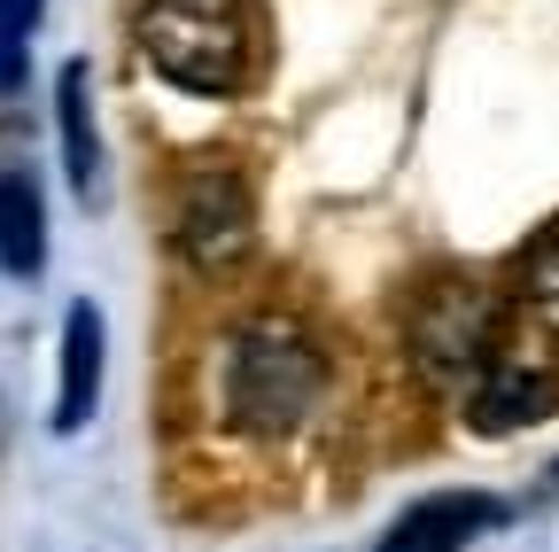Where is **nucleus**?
I'll return each mask as SVG.
<instances>
[{"label":"nucleus","instance_id":"nucleus-1","mask_svg":"<svg viewBox=\"0 0 559 552\" xmlns=\"http://www.w3.org/2000/svg\"><path fill=\"white\" fill-rule=\"evenodd\" d=\"M140 55L187 94H241L257 79L249 0H140Z\"/></svg>","mask_w":559,"mask_h":552},{"label":"nucleus","instance_id":"nucleus-2","mask_svg":"<svg viewBox=\"0 0 559 552\" xmlns=\"http://www.w3.org/2000/svg\"><path fill=\"white\" fill-rule=\"evenodd\" d=\"M326 389V359H319V342L288 319H257L234 334V351H226V412H234V428L249 436H288L304 428V412L319 404Z\"/></svg>","mask_w":559,"mask_h":552},{"label":"nucleus","instance_id":"nucleus-3","mask_svg":"<svg viewBox=\"0 0 559 552\" xmlns=\"http://www.w3.org/2000/svg\"><path fill=\"white\" fill-rule=\"evenodd\" d=\"M257 242V202L249 187L226 172V164H210L179 187V249L202 265V272H234Z\"/></svg>","mask_w":559,"mask_h":552},{"label":"nucleus","instance_id":"nucleus-4","mask_svg":"<svg viewBox=\"0 0 559 552\" xmlns=\"http://www.w3.org/2000/svg\"><path fill=\"white\" fill-rule=\"evenodd\" d=\"M489 342H498V304L466 281H443L412 304V351L428 359L436 374H466L489 366Z\"/></svg>","mask_w":559,"mask_h":552},{"label":"nucleus","instance_id":"nucleus-5","mask_svg":"<svg viewBox=\"0 0 559 552\" xmlns=\"http://www.w3.org/2000/svg\"><path fill=\"white\" fill-rule=\"evenodd\" d=\"M498 521H506V506L489 491H436V498H419L412 514H396V529L373 552H466L474 537H489Z\"/></svg>","mask_w":559,"mask_h":552},{"label":"nucleus","instance_id":"nucleus-6","mask_svg":"<svg viewBox=\"0 0 559 552\" xmlns=\"http://www.w3.org/2000/svg\"><path fill=\"white\" fill-rule=\"evenodd\" d=\"M94 397H102V312L94 304H70L62 319V389H55V428L79 436L94 421Z\"/></svg>","mask_w":559,"mask_h":552},{"label":"nucleus","instance_id":"nucleus-7","mask_svg":"<svg viewBox=\"0 0 559 552\" xmlns=\"http://www.w3.org/2000/svg\"><path fill=\"white\" fill-rule=\"evenodd\" d=\"M55 125H62V164H70V187L86 202L102 195V141H94V102H86V62H70L55 79Z\"/></svg>","mask_w":559,"mask_h":552},{"label":"nucleus","instance_id":"nucleus-8","mask_svg":"<svg viewBox=\"0 0 559 552\" xmlns=\"http://www.w3.org/2000/svg\"><path fill=\"white\" fill-rule=\"evenodd\" d=\"M47 265V219H39V187L24 172H0V272H32Z\"/></svg>","mask_w":559,"mask_h":552},{"label":"nucleus","instance_id":"nucleus-9","mask_svg":"<svg viewBox=\"0 0 559 552\" xmlns=\"http://www.w3.org/2000/svg\"><path fill=\"white\" fill-rule=\"evenodd\" d=\"M544 381L536 374H521V366H489L481 374V389H474V421L481 428H521V421H536L544 412Z\"/></svg>","mask_w":559,"mask_h":552},{"label":"nucleus","instance_id":"nucleus-10","mask_svg":"<svg viewBox=\"0 0 559 552\" xmlns=\"http://www.w3.org/2000/svg\"><path fill=\"white\" fill-rule=\"evenodd\" d=\"M47 0H0V94H16L32 79V32Z\"/></svg>","mask_w":559,"mask_h":552},{"label":"nucleus","instance_id":"nucleus-11","mask_svg":"<svg viewBox=\"0 0 559 552\" xmlns=\"http://www.w3.org/2000/svg\"><path fill=\"white\" fill-rule=\"evenodd\" d=\"M528 289H536V296H551V304H559V234H551V242H544V249H536V257H528Z\"/></svg>","mask_w":559,"mask_h":552}]
</instances>
